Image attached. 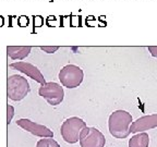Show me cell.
Returning <instances> with one entry per match:
<instances>
[{"mask_svg":"<svg viewBox=\"0 0 157 147\" xmlns=\"http://www.w3.org/2000/svg\"><path fill=\"white\" fill-rule=\"evenodd\" d=\"M29 92L31 86L24 76L13 74L7 78V95L11 100H22L29 95Z\"/></svg>","mask_w":157,"mask_h":147,"instance_id":"2","label":"cell"},{"mask_svg":"<svg viewBox=\"0 0 157 147\" xmlns=\"http://www.w3.org/2000/svg\"><path fill=\"white\" fill-rule=\"evenodd\" d=\"M17 125L22 127L23 130L27 131L31 134L39 137H54V132L47 126L39 123L33 122L29 119H19L17 120Z\"/></svg>","mask_w":157,"mask_h":147,"instance_id":"8","label":"cell"},{"mask_svg":"<svg viewBox=\"0 0 157 147\" xmlns=\"http://www.w3.org/2000/svg\"><path fill=\"white\" fill-rule=\"evenodd\" d=\"M38 94L52 106H58L64 98L63 88L56 82H46L39 87Z\"/></svg>","mask_w":157,"mask_h":147,"instance_id":"5","label":"cell"},{"mask_svg":"<svg viewBox=\"0 0 157 147\" xmlns=\"http://www.w3.org/2000/svg\"><path fill=\"white\" fill-rule=\"evenodd\" d=\"M148 51L152 54L153 57L157 58V46H150L148 47Z\"/></svg>","mask_w":157,"mask_h":147,"instance_id":"17","label":"cell"},{"mask_svg":"<svg viewBox=\"0 0 157 147\" xmlns=\"http://www.w3.org/2000/svg\"><path fill=\"white\" fill-rule=\"evenodd\" d=\"M157 127V113L143 115L139 118L130 125V133H139Z\"/></svg>","mask_w":157,"mask_h":147,"instance_id":"9","label":"cell"},{"mask_svg":"<svg viewBox=\"0 0 157 147\" xmlns=\"http://www.w3.org/2000/svg\"><path fill=\"white\" fill-rule=\"evenodd\" d=\"M43 19L42 17H34V26H42Z\"/></svg>","mask_w":157,"mask_h":147,"instance_id":"16","label":"cell"},{"mask_svg":"<svg viewBox=\"0 0 157 147\" xmlns=\"http://www.w3.org/2000/svg\"><path fill=\"white\" fill-rule=\"evenodd\" d=\"M17 23H19L20 26H27V24H29V19H27L26 17H19V20H17Z\"/></svg>","mask_w":157,"mask_h":147,"instance_id":"15","label":"cell"},{"mask_svg":"<svg viewBox=\"0 0 157 147\" xmlns=\"http://www.w3.org/2000/svg\"><path fill=\"white\" fill-rule=\"evenodd\" d=\"M58 77L64 87L75 88L83 82L84 73L80 66L75 64H67L60 70Z\"/></svg>","mask_w":157,"mask_h":147,"instance_id":"4","label":"cell"},{"mask_svg":"<svg viewBox=\"0 0 157 147\" xmlns=\"http://www.w3.org/2000/svg\"><path fill=\"white\" fill-rule=\"evenodd\" d=\"M85 127L86 123L81 118L71 117L64 120V122L61 124L60 134L64 142L69 143V144H75L76 142H78L80 135Z\"/></svg>","mask_w":157,"mask_h":147,"instance_id":"3","label":"cell"},{"mask_svg":"<svg viewBox=\"0 0 157 147\" xmlns=\"http://www.w3.org/2000/svg\"><path fill=\"white\" fill-rule=\"evenodd\" d=\"M3 25V17H0V26H2Z\"/></svg>","mask_w":157,"mask_h":147,"instance_id":"18","label":"cell"},{"mask_svg":"<svg viewBox=\"0 0 157 147\" xmlns=\"http://www.w3.org/2000/svg\"><path fill=\"white\" fill-rule=\"evenodd\" d=\"M14 115V108L11 105H7V124L9 125Z\"/></svg>","mask_w":157,"mask_h":147,"instance_id":"13","label":"cell"},{"mask_svg":"<svg viewBox=\"0 0 157 147\" xmlns=\"http://www.w3.org/2000/svg\"><path fill=\"white\" fill-rule=\"evenodd\" d=\"M40 49L47 54H54L59 49L58 46H40Z\"/></svg>","mask_w":157,"mask_h":147,"instance_id":"14","label":"cell"},{"mask_svg":"<svg viewBox=\"0 0 157 147\" xmlns=\"http://www.w3.org/2000/svg\"><path fill=\"white\" fill-rule=\"evenodd\" d=\"M150 137L145 132H139L129 141V147H148Z\"/></svg>","mask_w":157,"mask_h":147,"instance_id":"11","label":"cell"},{"mask_svg":"<svg viewBox=\"0 0 157 147\" xmlns=\"http://www.w3.org/2000/svg\"><path fill=\"white\" fill-rule=\"evenodd\" d=\"M36 147H60V145L52 137H43V140L37 142Z\"/></svg>","mask_w":157,"mask_h":147,"instance_id":"12","label":"cell"},{"mask_svg":"<svg viewBox=\"0 0 157 147\" xmlns=\"http://www.w3.org/2000/svg\"><path fill=\"white\" fill-rule=\"evenodd\" d=\"M32 50L31 46H8L7 54L12 60H23Z\"/></svg>","mask_w":157,"mask_h":147,"instance_id":"10","label":"cell"},{"mask_svg":"<svg viewBox=\"0 0 157 147\" xmlns=\"http://www.w3.org/2000/svg\"><path fill=\"white\" fill-rule=\"evenodd\" d=\"M132 115L125 110H116L109 117V132L116 138H125L130 135V125Z\"/></svg>","mask_w":157,"mask_h":147,"instance_id":"1","label":"cell"},{"mask_svg":"<svg viewBox=\"0 0 157 147\" xmlns=\"http://www.w3.org/2000/svg\"><path fill=\"white\" fill-rule=\"evenodd\" d=\"M81 147H104L106 143L105 135L96 127L86 126L80 135Z\"/></svg>","mask_w":157,"mask_h":147,"instance_id":"6","label":"cell"},{"mask_svg":"<svg viewBox=\"0 0 157 147\" xmlns=\"http://www.w3.org/2000/svg\"><path fill=\"white\" fill-rule=\"evenodd\" d=\"M10 68L17 70L21 73H24L25 75L29 76L32 80H34L37 83L42 84V85H44L46 83V80L44 78V75L42 74V72L39 71V69L37 66H35L32 63H29V62H24V61H17L10 64Z\"/></svg>","mask_w":157,"mask_h":147,"instance_id":"7","label":"cell"}]
</instances>
